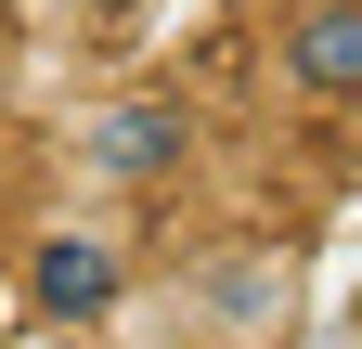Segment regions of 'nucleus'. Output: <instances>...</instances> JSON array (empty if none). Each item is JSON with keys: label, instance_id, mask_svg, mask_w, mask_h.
<instances>
[{"label": "nucleus", "instance_id": "obj_1", "mask_svg": "<svg viewBox=\"0 0 362 349\" xmlns=\"http://www.w3.org/2000/svg\"><path fill=\"white\" fill-rule=\"evenodd\" d=\"M78 155L104 168V182H168V168L194 155V117H181L168 91H129V104H104V117L78 129Z\"/></svg>", "mask_w": 362, "mask_h": 349}, {"label": "nucleus", "instance_id": "obj_2", "mask_svg": "<svg viewBox=\"0 0 362 349\" xmlns=\"http://www.w3.org/2000/svg\"><path fill=\"white\" fill-rule=\"evenodd\" d=\"M26 285H39V311H65V324H104V311H117V285H129V259H117L104 233L52 220V233H39V259H26Z\"/></svg>", "mask_w": 362, "mask_h": 349}, {"label": "nucleus", "instance_id": "obj_3", "mask_svg": "<svg viewBox=\"0 0 362 349\" xmlns=\"http://www.w3.org/2000/svg\"><path fill=\"white\" fill-rule=\"evenodd\" d=\"M285 78L310 104H362V0H310L285 26Z\"/></svg>", "mask_w": 362, "mask_h": 349}, {"label": "nucleus", "instance_id": "obj_4", "mask_svg": "<svg viewBox=\"0 0 362 349\" xmlns=\"http://www.w3.org/2000/svg\"><path fill=\"white\" fill-rule=\"evenodd\" d=\"M207 311H220V336H272V324H285V259H272V246L220 259V272H207Z\"/></svg>", "mask_w": 362, "mask_h": 349}]
</instances>
